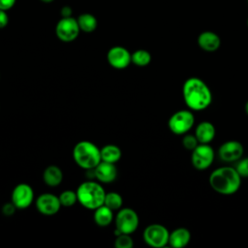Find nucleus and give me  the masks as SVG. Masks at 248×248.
<instances>
[{"instance_id":"nucleus-1","label":"nucleus","mask_w":248,"mask_h":248,"mask_svg":"<svg viewBox=\"0 0 248 248\" xmlns=\"http://www.w3.org/2000/svg\"><path fill=\"white\" fill-rule=\"evenodd\" d=\"M182 95L186 106L196 111L203 110L212 102V93L207 84L199 78H189L182 87Z\"/></svg>"},{"instance_id":"nucleus-2","label":"nucleus","mask_w":248,"mask_h":248,"mask_svg":"<svg viewBox=\"0 0 248 248\" xmlns=\"http://www.w3.org/2000/svg\"><path fill=\"white\" fill-rule=\"evenodd\" d=\"M211 188L225 196H230L238 191L241 185V176L235 168L224 166L214 170L209 176Z\"/></svg>"},{"instance_id":"nucleus-3","label":"nucleus","mask_w":248,"mask_h":248,"mask_svg":"<svg viewBox=\"0 0 248 248\" xmlns=\"http://www.w3.org/2000/svg\"><path fill=\"white\" fill-rule=\"evenodd\" d=\"M78 202L87 209H96L104 204L106 191L103 186L95 181L82 182L77 189Z\"/></svg>"},{"instance_id":"nucleus-4","label":"nucleus","mask_w":248,"mask_h":248,"mask_svg":"<svg viewBox=\"0 0 248 248\" xmlns=\"http://www.w3.org/2000/svg\"><path fill=\"white\" fill-rule=\"evenodd\" d=\"M76 164L84 170H93L101 160V149L89 140L78 141L73 149Z\"/></svg>"},{"instance_id":"nucleus-5","label":"nucleus","mask_w":248,"mask_h":248,"mask_svg":"<svg viewBox=\"0 0 248 248\" xmlns=\"http://www.w3.org/2000/svg\"><path fill=\"white\" fill-rule=\"evenodd\" d=\"M195 123V117L192 111L182 109L174 112L169 119L170 130L175 135H185L190 131Z\"/></svg>"},{"instance_id":"nucleus-6","label":"nucleus","mask_w":248,"mask_h":248,"mask_svg":"<svg viewBox=\"0 0 248 248\" xmlns=\"http://www.w3.org/2000/svg\"><path fill=\"white\" fill-rule=\"evenodd\" d=\"M142 236L147 245L154 248H161L169 243L170 232L161 224H151L144 229Z\"/></svg>"},{"instance_id":"nucleus-7","label":"nucleus","mask_w":248,"mask_h":248,"mask_svg":"<svg viewBox=\"0 0 248 248\" xmlns=\"http://www.w3.org/2000/svg\"><path fill=\"white\" fill-rule=\"evenodd\" d=\"M139 216L137 212L129 207L120 208L115 216V229L121 233H133L139 227Z\"/></svg>"},{"instance_id":"nucleus-8","label":"nucleus","mask_w":248,"mask_h":248,"mask_svg":"<svg viewBox=\"0 0 248 248\" xmlns=\"http://www.w3.org/2000/svg\"><path fill=\"white\" fill-rule=\"evenodd\" d=\"M80 32L77 18L73 16L62 17L58 20L55 26V35L56 37L64 42L71 43L75 41Z\"/></svg>"},{"instance_id":"nucleus-9","label":"nucleus","mask_w":248,"mask_h":248,"mask_svg":"<svg viewBox=\"0 0 248 248\" xmlns=\"http://www.w3.org/2000/svg\"><path fill=\"white\" fill-rule=\"evenodd\" d=\"M214 155V150L208 143H199V145L192 151V165L199 170H206L212 165Z\"/></svg>"},{"instance_id":"nucleus-10","label":"nucleus","mask_w":248,"mask_h":248,"mask_svg":"<svg viewBox=\"0 0 248 248\" xmlns=\"http://www.w3.org/2000/svg\"><path fill=\"white\" fill-rule=\"evenodd\" d=\"M12 202L17 209H24L29 207L34 201V191L27 183H19L13 189Z\"/></svg>"},{"instance_id":"nucleus-11","label":"nucleus","mask_w":248,"mask_h":248,"mask_svg":"<svg viewBox=\"0 0 248 248\" xmlns=\"http://www.w3.org/2000/svg\"><path fill=\"white\" fill-rule=\"evenodd\" d=\"M243 145L237 140H228L221 144L218 150L219 158L226 163L237 162L243 155Z\"/></svg>"},{"instance_id":"nucleus-12","label":"nucleus","mask_w":248,"mask_h":248,"mask_svg":"<svg viewBox=\"0 0 248 248\" xmlns=\"http://www.w3.org/2000/svg\"><path fill=\"white\" fill-rule=\"evenodd\" d=\"M107 59L108 64L115 69H125L132 63L130 51L120 46L110 47L108 51Z\"/></svg>"},{"instance_id":"nucleus-13","label":"nucleus","mask_w":248,"mask_h":248,"mask_svg":"<svg viewBox=\"0 0 248 248\" xmlns=\"http://www.w3.org/2000/svg\"><path fill=\"white\" fill-rule=\"evenodd\" d=\"M61 206L59 198L50 193H44L36 200V207L44 215H54L60 210Z\"/></svg>"},{"instance_id":"nucleus-14","label":"nucleus","mask_w":248,"mask_h":248,"mask_svg":"<svg viewBox=\"0 0 248 248\" xmlns=\"http://www.w3.org/2000/svg\"><path fill=\"white\" fill-rule=\"evenodd\" d=\"M93 174L100 182L110 183L116 179L117 169L113 163L101 161L93 169Z\"/></svg>"},{"instance_id":"nucleus-15","label":"nucleus","mask_w":248,"mask_h":248,"mask_svg":"<svg viewBox=\"0 0 248 248\" xmlns=\"http://www.w3.org/2000/svg\"><path fill=\"white\" fill-rule=\"evenodd\" d=\"M198 45L204 51L212 52L220 47V37L212 31H203L198 37Z\"/></svg>"},{"instance_id":"nucleus-16","label":"nucleus","mask_w":248,"mask_h":248,"mask_svg":"<svg viewBox=\"0 0 248 248\" xmlns=\"http://www.w3.org/2000/svg\"><path fill=\"white\" fill-rule=\"evenodd\" d=\"M215 134V127L209 121H202L199 123L195 130V136L200 143H209L213 140Z\"/></svg>"},{"instance_id":"nucleus-17","label":"nucleus","mask_w":248,"mask_h":248,"mask_svg":"<svg viewBox=\"0 0 248 248\" xmlns=\"http://www.w3.org/2000/svg\"><path fill=\"white\" fill-rule=\"evenodd\" d=\"M191 239V233L186 228H177L170 232L169 244L173 248L185 247Z\"/></svg>"},{"instance_id":"nucleus-18","label":"nucleus","mask_w":248,"mask_h":248,"mask_svg":"<svg viewBox=\"0 0 248 248\" xmlns=\"http://www.w3.org/2000/svg\"><path fill=\"white\" fill-rule=\"evenodd\" d=\"M43 180L47 186H58L63 180V172L61 169L57 166H48L45 169L43 172Z\"/></svg>"},{"instance_id":"nucleus-19","label":"nucleus","mask_w":248,"mask_h":248,"mask_svg":"<svg viewBox=\"0 0 248 248\" xmlns=\"http://www.w3.org/2000/svg\"><path fill=\"white\" fill-rule=\"evenodd\" d=\"M93 219L95 224L99 227H107L110 225L113 220V210H111L105 204H102L101 206L94 209Z\"/></svg>"},{"instance_id":"nucleus-20","label":"nucleus","mask_w":248,"mask_h":248,"mask_svg":"<svg viewBox=\"0 0 248 248\" xmlns=\"http://www.w3.org/2000/svg\"><path fill=\"white\" fill-rule=\"evenodd\" d=\"M121 149L114 144H107L101 148V160L115 164L121 158Z\"/></svg>"},{"instance_id":"nucleus-21","label":"nucleus","mask_w":248,"mask_h":248,"mask_svg":"<svg viewBox=\"0 0 248 248\" xmlns=\"http://www.w3.org/2000/svg\"><path fill=\"white\" fill-rule=\"evenodd\" d=\"M78 26L80 31H83L85 33H91L95 31V29L98 26V20L92 14L84 13L78 16L77 18Z\"/></svg>"},{"instance_id":"nucleus-22","label":"nucleus","mask_w":248,"mask_h":248,"mask_svg":"<svg viewBox=\"0 0 248 248\" xmlns=\"http://www.w3.org/2000/svg\"><path fill=\"white\" fill-rule=\"evenodd\" d=\"M131 60L135 65L139 67H144L151 62V54L145 49H138L131 53Z\"/></svg>"},{"instance_id":"nucleus-23","label":"nucleus","mask_w":248,"mask_h":248,"mask_svg":"<svg viewBox=\"0 0 248 248\" xmlns=\"http://www.w3.org/2000/svg\"><path fill=\"white\" fill-rule=\"evenodd\" d=\"M122 203H123V199L120 194L116 192L106 193L104 204L108 208H110L111 210L113 211L119 210L122 207Z\"/></svg>"},{"instance_id":"nucleus-24","label":"nucleus","mask_w":248,"mask_h":248,"mask_svg":"<svg viewBox=\"0 0 248 248\" xmlns=\"http://www.w3.org/2000/svg\"><path fill=\"white\" fill-rule=\"evenodd\" d=\"M59 201L62 206H72L78 202V195L77 191L73 190H65L59 195Z\"/></svg>"},{"instance_id":"nucleus-25","label":"nucleus","mask_w":248,"mask_h":248,"mask_svg":"<svg viewBox=\"0 0 248 248\" xmlns=\"http://www.w3.org/2000/svg\"><path fill=\"white\" fill-rule=\"evenodd\" d=\"M114 245L116 248H132L134 245L133 239L128 233H120L116 236Z\"/></svg>"},{"instance_id":"nucleus-26","label":"nucleus","mask_w":248,"mask_h":248,"mask_svg":"<svg viewBox=\"0 0 248 248\" xmlns=\"http://www.w3.org/2000/svg\"><path fill=\"white\" fill-rule=\"evenodd\" d=\"M199 143L200 142L195 135H185L182 139V145L187 150L193 151L199 145Z\"/></svg>"},{"instance_id":"nucleus-27","label":"nucleus","mask_w":248,"mask_h":248,"mask_svg":"<svg viewBox=\"0 0 248 248\" xmlns=\"http://www.w3.org/2000/svg\"><path fill=\"white\" fill-rule=\"evenodd\" d=\"M235 170L241 177H248V158L239 159L235 166Z\"/></svg>"},{"instance_id":"nucleus-28","label":"nucleus","mask_w":248,"mask_h":248,"mask_svg":"<svg viewBox=\"0 0 248 248\" xmlns=\"http://www.w3.org/2000/svg\"><path fill=\"white\" fill-rule=\"evenodd\" d=\"M16 209H17V208H16V205L11 202H7V203H5V204L3 205V207H2V212H3V214L6 215V216H11V215H13V214L15 213Z\"/></svg>"},{"instance_id":"nucleus-29","label":"nucleus","mask_w":248,"mask_h":248,"mask_svg":"<svg viewBox=\"0 0 248 248\" xmlns=\"http://www.w3.org/2000/svg\"><path fill=\"white\" fill-rule=\"evenodd\" d=\"M9 23V16L7 11L0 10V29L5 28Z\"/></svg>"},{"instance_id":"nucleus-30","label":"nucleus","mask_w":248,"mask_h":248,"mask_svg":"<svg viewBox=\"0 0 248 248\" xmlns=\"http://www.w3.org/2000/svg\"><path fill=\"white\" fill-rule=\"evenodd\" d=\"M16 1V0H0V10L8 11L12 9L15 6Z\"/></svg>"},{"instance_id":"nucleus-31","label":"nucleus","mask_w":248,"mask_h":248,"mask_svg":"<svg viewBox=\"0 0 248 248\" xmlns=\"http://www.w3.org/2000/svg\"><path fill=\"white\" fill-rule=\"evenodd\" d=\"M72 9L69 7V6H64L62 9H61V16L62 17H69V16H72Z\"/></svg>"},{"instance_id":"nucleus-32","label":"nucleus","mask_w":248,"mask_h":248,"mask_svg":"<svg viewBox=\"0 0 248 248\" xmlns=\"http://www.w3.org/2000/svg\"><path fill=\"white\" fill-rule=\"evenodd\" d=\"M42 2H44V3H51V2H53L54 0H41Z\"/></svg>"},{"instance_id":"nucleus-33","label":"nucleus","mask_w":248,"mask_h":248,"mask_svg":"<svg viewBox=\"0 0 248 248\" xmlns=\"http://www.w3.org/2000/svg\"><path fill=\"white\" fill-rule=\"evenodd\" d=\"M245 111H246V113L248 114V101H247L246 104H245Z\"/></svg>"},{"instance_id":"nucleus-34","label":"nucleus","mask_w":248,"mask_h":248,"mask_svg":"<svg viewBox=\"0 0 248 248\" xmlns=\"http://www.w3.org/2000/svg\"><path fill=\"white\" fill-rule=\"evenodd\" d=\"M247 26H248V18H247Z\"/></svg>"},{"instance_id":"nucleus-35","label":"nucleus","mask_w":248,"mask_h":248,"mask_svg":"<svg viewBox=\"0 0 248 248\" xmlns=\"http://www.w3.org/2000/svg\"><path fill=\"white\" fill-rule=\"evenodd\" d=\"M247 2H248V0H247Z\"/></svg>"}]
</instances>
